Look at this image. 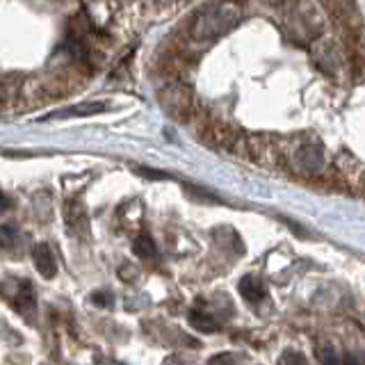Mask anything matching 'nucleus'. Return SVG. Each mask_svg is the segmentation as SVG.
Instances as JSON below:
<instances>
[{"label": "nucleus", "instance_id": "1", "mask_svg": "<svg viewBox=\"0 0 365 365\" xmlns=\"http://www.w3.org/2000/svg\"><path fill=\"white\" fill-rule=\"evenodd\" d=\"M237 21H240V7L233 0H228V3H220L199 11L197 19L190 26V34L197 41H210L231 30Z\"/></svg>", "mask_w": 365, "mask_h": 365}, {"label": "nucleus", "instance_id": "2", "mask_svg": "<svg viewBox=\"0 0 365 365\" xmlns=\"http://www.w3.org/2000/svg\"><path fill=\"white\" fill-rule=\"evenodd\" d=\"M160 106L165 108L174 121L190 123L199 110V103L194 98V91L185 83H171L160 91Z\"/></svg>", "mask_w": 365, "mask_h": 365}, {"label": "nucleus", "instance_id": "3", "mask_svg": "<svg viewBox=\"0 0 365 365\" xmlns=\"http://www.w3.org/2000/svg\"><path fill=\"white\" fill-rule=\"evenodd\" d=\"M290 165L306 178L319 174L324 167V151L317 142H304L290 153Z\"/></svg>", "mask_w": 365, "mask_h": 365}, {"label": "nucleus", "instance_id": "4", "mask_svg": "<svg viewBox=\"0 0 365 365\" xmlns=\"http://www.w3.org/2000/svg\"><path fill=\"white\" fill-rule=\"evenodd\" d=\"M64 222L68 226V231L76 233L78 237H87L89 233V217L85 205L80 203L78 199H68L64 203Z\"/></svg>", "mask_w": 365, "mask_h": 365}, {"label": "nucleus", "instance_id": "5", "mask_svg": "<svg viewBox=\"0 0 365 365\" xmlns=\"http://www.w3.org/2000/svg\"><path fill=\"white\" fill-rule=\"evenodd\" d=\"M185 68V53L182 48H169L158 57V71L165 78H176Z\"/></svg>", "mask_w": 365, "mask_h": 365}, {"label": "nucleus", "instance_id": "6", "mask_svg": "<svg viewBox=\"0 0 365 365\" xmlns=\"http://www.w3.org/2000/svg\"><path fill=\"white\" fill-rule=\"evenodd\" d=\"M32 260H34V267L41 274L43 279H53L55 272H57V262H55V256H53V249L46 245V242H39L37 247L32 249Z\"/></svg>", "mask_w": 365, "mask_h": 365}, {"label": "nucleus", "instance_id": "7", "mask_svg": "<svg viewBox=\"0 0 365 365\" xmlns=\"http://www.w3.org/2000/svg\"><path fill=\"white\" fill-rule=\"evenodd\" d=\"M11 306H14V311L21 313L23 317H30V313L34 311V306H37V302H34V288L28 281L21 283V288L16 290V297L11 299Z\"/></svg>", "mask_w": 365, "mask_h": 365}, {"label": "nucleus", "instance_id": "8", "mask_svg": "<svg viewBox=\"0 0 365 365\" xmlns=\"http://www.w3.org/2000/svg\"><path fill=\"white\" fill-rule=\"evenodd\" d=\"M108 106L106 103H80V106L73 108H66L60 112H53L48 119H68V117H87V114H98L103 112Z\"/></svg>", "mask_w": 365, "mask_h": 365}, {"label": "nucleus", "instance_id": "9", "mask_svg": "<svg viewBox=\"0 0 365 365\" xmlns=\"http://www.w3.org/2000/svg\"><path fill=\"white\" fill-rule=\"evenodd\" d=\"M240 294H242L247 302H260L262 297H265V285L256 277H245L240 281Z\"/></svg>", "mask_w": 365, "mask_h": 365}, {"label": "nucleus", "instance_id": "10", "mask_svg": "<svg viewBox=\"0 0 365 365\" xmlns=\"http://www.w3.org/2000/svg\"><path fill=\"white\" fill-rule=\"evenodd\" d=\"M190 324L197 329V331H201V334H215L217 327H220L212 315L203 313V311H192L190 313Z\"/></svg>", "mask_w": 365, "mask_h": 365}, {"label": "nucleus", "instance_id": "11", "mask_svg": "<svg viewBox=\"0 0 365 365\" xmlns=\"http://www.w3.org/2000/svg\"><path fill=\"white\" fill-rule=\"evenodd\" d=\"M133 251H135V254L140 256V258H148V260L155 258V254H158V251H155V245H153V240L148 237V235H140V237H137V240H135V245H133Z\"/></svg>", "mask_w": 365, "mask_h": 365}, {"label": "nucleus", "instance_id": "12", "mask_svg": "<svg viewBox=\"0 0 365 365\" xmlns=\"http://www.w3.org/2000/svg\"><path fill=\"white\" fill-rule=\"evenodd\" d=\"M0 233H3V247H9L11 245V228L3 226V228H0Z\"/></svg>", "mask_w": 365, "mask_h": 365}, {"label": "nucleus", "instance_id": "13", "mask_svg": "<svg viewBox=\"0 0 365 365\" xmlns=\"http://www.w3.org/2000/svg\"><path fill=\"white\" fill-rule=\"evenodd\" d=\"M304 363V359L302 356H297V354H285V356L281 359V363Z\"/></svg>", "mask_w": 365, "mask_h": 365}, {"label": "nucleus", "instance_id": "14", "mask_svg": "<svg viewBox=\"0 0 365 365\" xmlns=\"http://www.w3.org/2000/svg\"><path fill=\"white\" fill-rule=\"evenodd\" d=\"M359 185H361V192L365 194V171H363V174H361V180H359Z\"/></svg>", "mask_w": 365, "mask_h": 365}, {"label": "nucleus", "instance_id": "15", "mask_svg": "<svg viewBox=\"0 0 365 365\" xmlns=\"http://www.w3.org/2000/svg\"><path fill=\"white\" fill-rule=\"evenodd\" d=\"M233 3H245V0H233Z\"/></svg>", "mask_w": 365, "mask_h": 365}]
</instances>
